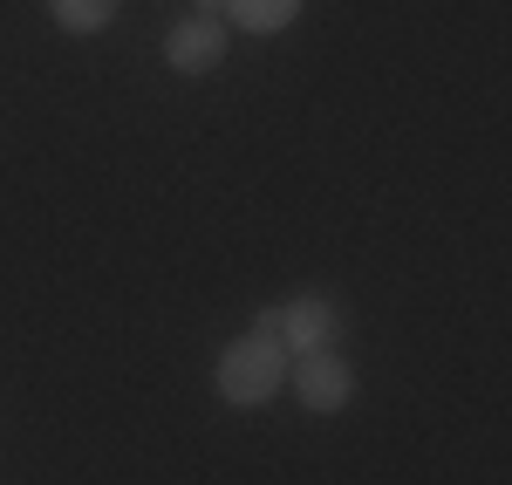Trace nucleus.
<instances>
[{"label":"nucleus","mask_w":512,"mask_h":485,"mask_svg":"<svg viewBox=\"0 0 512 485\" xmlns=\"http://www.w3.org/2000/svg\"><path fill=\"white\" fill-rule=\"evenodd\" d=\"M301 7L308 0H219V21L239 35H280V28L301 21Z\"/></svg>","instance_id":"obj_5"},{"label":"nucleus","mask_w":512,"mask_h":485,"mask_svg":"<svg viewBox=\"0 0 512 485\" xmlns=\"http://www.w3.org/2000/svg\"><path fill=\"white\" fill-rule=\"evenodd\" d=\"M212 390H219V404H233V410L274 404L280 390H287V349H280V335H260V328L233 335L219 349V363H212Z\"/></svg>","instance_id":"obj_1"},{"label":"nucleus","mask_w":512,"mask_h":485,"mask_svg":"<svg viewBox=\"0 0 512 485\" xmlns=\"http://www.w3.org/2000/svg\"><path fill=\"white\" fill-rule=\"evenodd\" d=\"M335 335H342V301H335L328 287H301V294L280 301V349H287V356H301V349H335Z\"/></svg>","instance_id":"obj_4"},{"label":"nucleus","mask_w":512,"mask_h":485,"mask_svg":"<svg viewBox=\"0 0 512 485\" xmlns=\"http://www.w3.org/2000/svg\"><path fill=\"white\" fill-rule=\"evenodd\" d=\"M226 48H233V28L219 21V14H185V21H171L164 28V69L171 76H185V82H198V76H212L219 62H226Z\"/></svg>","instance_id":"obj_3"},{"label":"nucleus","mask_w":512,"mask_h":485,"mask_svg":"<svg viewBox=\"0 0 512 485\" xmlns=\"http://www.w3.org/2000/svg\"><path fill=\"white\" fill-rule=\"evenodd\" d=\"M123 0H48V21L62 28V35H103L110 21H117Z\"/></svg>","instance_id":"obj_6"},{"label":"nucleus","mask_w":512,"mask_h":485,"mask_svg":"<svg viewBox=\"0 0 512 485\" xmlns=\"http://www.w3.org/2000/svg\"><path fill=\"white\" fill-rule=\"evenodd\" d=\"M287 383H294V397L301 410H315V417H342L355 404V390H362V376L342 349H301V356H287Z\"/></svg>","instance_id":"obj_2"}]
</instances>
